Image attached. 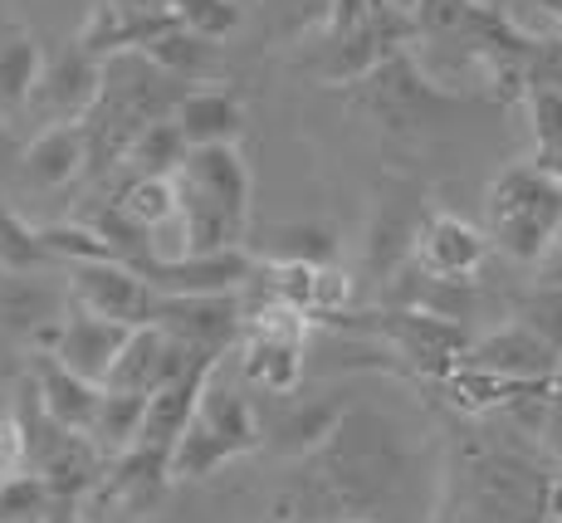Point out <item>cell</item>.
I'll return each mask as SVG.
<instances>
[{
    "label": "cell",
    "mask_w": 562,
    "mask_h": 523,
    "mask_svg": "<svg viewBox=\"0 0 562 523\" xmlns=\"http://www.w3.org/2000/svg\"><path fill=\"white\" fill-rule=\"evenodd\" d=\"M191 143L181 137L177 118H161V123H153L143 137H137L133 147H127V171H137V177H177L181 162H187Z\"/></svg>",
    "instance_id": "f546056e"
},
{
    "label": "cell",
    "mask_w": 562,
    "mask_h": 523,
    "mask_svg": "<svg viewBox=\"0 0 562 523\" xmlns=\"http://www.w3.org/2000/svg\"><path fill=\"white\" fill-rule=\"evenodd\" d=\"M548 523H562V470L548 485Z\"/></svg>",
    "instance_id": "7bdbcfd3"
},
{
    "label": "cell",
    "mask_w": 562,
    "mask_h": 523,
    "mask_svg": "<svg viewBox=\"0 0 562 523\" xmlns=\"http://www.w3.org/2000/svg\"><path fill=\"white\" fill-rule=\"evenodd\" d=\"M127 337L133 329L127 323H113V319H99V313H83V309H69V319L59 323V333L49 337L45 353L59 357L69 372L89 377V381H108V372L117 367V357H123Z\"/></svg>",
    "instance_id": "ffe728a7"
},
{
    "label": "cell",
    "mask_w": 562,
    "mask_h": 523,
    "mask_svg": "<svg viewBox=\"0 0 562 523\" xmlns=\"http://www.w3.org/2000/svg\"><path fill=\"white\" fill-rule=\"evenodd\" d=\"M171 118L191 147H235L245 133V108L231 89H191Z\"/></svg>",
    "instance_id": "cb8c5ba5"
},
{
    "label": "cell",
    "mask_w": 562,
    "mask_h": 523,
    "mask_svg": "<svg viewBox=\"0 0 562 523\" xmlns=\"http://www.w3.org/2000/svg\"><path fill=\"white\" fill-rule=\"evenodd\" d=\"M143 416H147V397H133V391H108L103 387V407L99 421H93L89 441L103 450V460L113 465L123 450H133L137 435H143Z\"/></svg>",
    "instance_id": "f1b7e54d"
},
{
    "label": "cell",
    "mask_w": 562,
    "mask_h": 523,
    "mask_svg": "<svg viewBox=\"0 0 562 523\" xmlns=\"http://www.w3.org/2000/svg\"><path fill=\"white\" fill-rule=\"evenodd\" d=\"M196 84L167 74L147 54H117L103 64V93L93 113L83 118L89 137V177H108L127 162V147L147 133L153 123L171 118Z\"/></svg>",
    "instance_id": "5b68a950"
},
{
    "label": "cell",
    "mask_w": 562,
    "mask_h": 523,
    "mask_svg": "<svg viewBox=\"0 0 562 523\" xmlns=\"http://www.w3.org/2000/svg\"><path fill=\"white\" fill-rule=\"evenodd\" d=\"M440 499V465H430L416 431L376 407H348L338 431L304 460L289 504L304 523H430Z\"/></svg>",
    "instance_id": "6da1fadb"
},
{
    "label": "cell",
    "mask_w": 562,
    "mask_h": 523,
    "mask_svg": "<svg viewBox=\"0 0 562 523\" xmlns=\"http://www.w3.org/2000/svg\"><path fill=\"white\" fill-rule=\"evenodd\" d=\"M338 523H367V519H338Z\"/></svg>",
    "instance_id": "681fc988"
},
{
    "label": "cell",
    "mask_w": 562,
    "mask_h": 523,
    "mask_svg": "<svg viewBox=\"0 0 562 523\" xmlns=\"http://www.w3.org/2000/svg\"><path fill=\"white\" fill-rule=\"evenodd\" d=\"M265 445V426H259V411L250 407L240 387H231L221 372L205 387L196 416L187 421L181 441L171 445V479H205L221 465L240 460Z\"/></svg>",
    "instance_id": "9c48e42d"
},
{
    "label": "cell",
    "mask_w": 562,
    "mask_h": 523,
    "mask_svg": "<svg viewBox=\"0 0 562 523\" xmlns=\"http://www.w3.org/2000/svg\"><path fill=\"white\" fill-rule=\"evenodd\" d=\"M250 20L259 45H299V40L328 30L333 0H255Z\"/></svg>",
    "instance_id": "d4e9b609"
},
{
    "label": "cell",
    "mask_w": 562,
    "mask_h": 523,
    "mask_svg": "<svg viewBox=\"0 0 562 523\" xmlns=\"http://www.w3.org/2000/svg\"><path fill=\"white\" fill-rule=\"evenodd\" d=\"M376 5H382V0H333V20L318 40H338V35H348V30H358Z\"/></svg>",
    "instance_id": "74e56055"
},
{
    "label": "cell",
    "mask_w": 562,
    "mask_h": 523,
    "mask_svg": "<svg viewBox=\"0 0 562 523\" xmlns=\"http://www.w3.org/2000/svg\"><path fill=\"white\" fill-rule=\"evenodd\" d=\"M436 211L420 181L411 177H382L372 196V215L362 231V279H372L376 289H386V279L416 255V235L426 225V215Z\"/></svg>",
    "instance_id": "7c38bea8"
},
{
    "label": "cell",
    "mask_w": 562,
    "mask_h": 523,
    "mask_svg": "<svg viewBox=\"0 0 562 523\" xmlns=\"http://www.w3.org/2000/svg\"><path fill=\"white\" fill-rule=\"evenodd\" d=\"M49 523H89V519H83V504H54Z\"/></svg>",
    "instance_id": "ee69618b"
},
{
    "label": "cell",
    "mask_w": 562,
    "mask_h": 523,
    "mask_svg": "<svg viewBox=\"0 0 562 523\" xmlns=\"http://www.w3.org/2000/svg\"><path fill=\"white\" fill-rule=\"evenodd\" d=\"M171 15H177L191 35H205V40H221L245 25L240 0H171Z\"/></svg>",
    "instance_id": "e575fe53"
},
{
    "label": "cell",
    "mask_w": 562,
    "mask_h": 523,
    "mask_svg": "<svg viewBox=\"0 0 562 523\" xmlns=\"http://www.w3.org/2000/svg\"><path fill=\"white\" fill-rule=\"evenodd\" d=\"M69 299L74 309L99 313V319L127 323V329H153L161 309V289L147 285L127 265H74L69 269Z\"/></svg>",
    "instance_id": "4fadbf2b"
},
{
    "label": "cell",
    "mask_w": 562,
    "mask_h": 523,
    "mask_svg": "<svg viewBox=\"0 0 562 523\" xmlns=\"http://www.w3.org/2000/svg\"><path fill=\"white\" fill-rule=\"evenodd\" d=\"M490 249L494 240L490 231H480V225H470L464 215L456 211H430L426 225H420L416 235V255H411V265L420 269V275L440 279V285H474L480 279V269L490 265Z\"/></svg>",
    "instance_id": "5bb4252c"
},
{
    "label": "cell",
    "mask_w": 562,
    "mask_h": 523,
    "mask_svg": "<svg viewBox=\"0 0 562 523\" xmlns=\"http://www.w3.org/2000/svg\"><path fill=\"white\" fill-rule=\"evenodd\" d=\"M99 93H103V64L93 59L79 40H69V45H59L45 59V74H40V89L30 98V108H35L49 127L83 123V118L93 113V103H99Z\"/></svg>",
    "instance_id": "9a60e30c"
},
{
    "label": "cell",
    "mask_w": 562,
    "mask_h": 523,
    "mask_svg": "<svg viewBox=\"0 0 562 523\" xmlns=\"http://www.w3.org/2000/svg\"><path fill=\"white\" fill-rule=\"evenodd\" d=\"M40 74H45V49H40L35 30H10L0 40V118L30 108Z\"/></svg>",
    "instance_id": "484cf974"
},
{
    "label": "cell",
    "mask_w": 562,
    "mask_h": 523,
    "mask_svg": "<svg viewBox=\"0 0 562 523\" xmlns=\"http://www.w3.org/2000/svg\"><path fill=\"white\" fill-rule=\"evenodd\" d=\"M265 523H304V519H299V509L284 499V504H279V509H274V514H269Z\"/></svg>",
    "instance_id": "f6af8a7d"
},
{
    "label": "cell",
    "mask_w": 562,
    "mask_h": 523,
    "mask_svg": "<svg viewBox=\"0 0 562 523\" xmlns=\"http://www.w3.org/2000/svg\"><path fill=\"white\" fill-rule=\"evenodd\" d=\"M528 127H533V147L562 137V89H533L528 93Z\"/></svg>",
    "instance_id": "d590c367"
},
{
    "label": "cell",
    "mask_w": 562,
    "mask_h": 523,
    "mask_svg": "<svg viewBox=\"0 0 562 523\" xmlns=\"http://www.w3.org/2000/svg\"><path fill=\"white\" fill-rule=\"evenodd\" d=\"M30 381H35V397L45 407V416L54 426L74 431V435H89L93 421H99V407H103V387L59 363V357L40 353V363L30 367Z\"/></svg>",
    "instance_id": "44dd1931"
},
{
    "label": "cell",
    "mask_w": 562,
    "mask_h": 523,
    "mask_svg": "<svg viewBox=\"0 0 562 523\" xmlns=\"http://www.w3.org/2000/svg\"><path fill=\"white\" fill-rule=\"evenodd\" d=\"M538 5H543V10H548V15H553V20H558V25H562V0H538Z\"/></svg>",
    "instance_id": "bcb514c9"
},
{
    "label": "cell",
    "mask_w": 562,
    "mask_h": 523,
    "mask_svg": "<svg viewBox=\"0 0 562 523\" xmlns=\"http://www.w3.org/2000/svg\"><path fill=\"white\" fill-rule=\"evenodd\" d=\"M265 259H304V265H338V235L323 225H279L269 235Z\"/></svg>",
    "instance_id": "d6a6232c"
},
{
    "label": "cell",
    "mask_w": 562,
    "mask_h": 523,
    "mask_svg": "<svg viewBox=\"0 0 562 523\" xmlns=\"http://www.w3.org/2000/svg\"><path fill=\"white\" fill-rule=\"evenodd\" d=\"M396 5H406V10H411V5H416V0H396Z\"/></svg>",
    "instance_id": "c3c4849f"
},
{
    "label": "cell",
    "mask_w": 562,
    "mask_h": 523,
    "mask_svg": "<svg viewBox=\"0 0 562 523\" xmlns=\"http://www.w3.org/2000/svg\"><path fill=\"white\" fill-rule=\"evenodd\" d=\"M45 269H59V259L49 255L40 225H30L0 196V275H45Z\"/></svg>",
    "instance_id": "83f0119b"
},
{
    "label": "cell",
    "mask_w": 562,
    "mask_h": 523,
    "mask_svg": "<svg viewBox=\"0 0 562 523\" xmlns=\"http://www.w3.org/2000/svg\"><path fill=\"white\" fill-rule=\"evenodd\" d=\"M411 40H416V15L406 5H396V0H382L358 30H348L338 40H318L304 59V69L328 89H348V84L367 79L392 54L411 49Z\"/></svg>",
    "instance_id": "8fae6325"
},
{
    "label": "cell",
    "mask_w": 562,
    "mask_h": 523,
    "mask_svg": "<svg viewBox=\"0 0 562 523\" xmlns=\"http://www.w3.org/2000/svg\"><path fill=\"white\" fill-rule=\"evenodd\" d=\"M416 40L480 69H518L533 89H562V35H533L494 0H416Z\"/></svg>",
    "instance_id": "3957f363"
},
{
    "label": "cell",
    "mask_w": 562,
    "mask_h": 523,
    "mask_svg": "<svg viewBox=\"0 0 562 523\" xmlns=\"http://www.w3.org/2000/svg\"><path fill=\"white\" fill-rule=\"evenodd\" d=\"M30 470V450H25V431L15 416H0V479Z\"/></svg>",
    "instance_id": "8d00e7d4"
},
{
    "label": "cell",
    "mask_w": 562,
    "mask_h": 523,
    "mask_svg": "<svg viewBox=\"0 0 562 523\" xmlns=\"http://www.w3.org/2000/svg\"><path fill=\"white\" fill-rule=\"evenodd\" d=\"M196 357H215V353H191V347H181L177 337L161 333V329H133L123 357H117V367L108 372L103 387L133 391V397H153V391H161L171 377L187 372Z\"/></svg>",
    "instance_id": "d6986e66"
},
{
    "label": "cell",
    "mask_w": 562,
    "mask_h": 523,
    "mask_svg": "<svg viewBox=\"0 0 562 523\" xmlns=\"http://www.w3.org/2000/svg\"><path fill=\"white\" fill-rule=\"evenodd\" d=\"M74 299L69 289H54L40 275H5L0 279V329L30 337L35 333L40 343L49 347V337L59 333V323L69 319Z\"/></svg>",
    "instance_id": "7402d4cb"
},
{
    "label": "cell",
    "mask_w": 562,
    "mask_h": 523,
    "mask_svg": "<svg viewBox=\"0 0 562 523\" xmlns=\"http://www.w3.org/2000/svg\"><path fill=\"white\" fill-rule=\"evenodd\" d=\"M20 157H25V147L15 143V133H10L5 118H0V177H10V171L20 177Z\"/></svg>",
    "instance_id": "ab89813d"
},
{
    "label": "cell",
    "mask_w": 562,
    "mask_h": 523,
    "mask_svg": "<svg viewBox=\"0 0 562 523\" xmlns=\"http://www.w3.org/2000/svg\"><path fill=\"white\" fill-rule=\"evenodd\" d=\"M533 167L543 171V177H553L562 187V137H553V143H538L533 147Z\"/></svg>",
    "instance_id": "f35d334b"
},
{
    "label": "cell",
    "mask_w": 562,
    "mask_h": 523,
    "mask_svg": "<svg viewBox=\"0 0 562 523\" xmlns=\"http://www.w3.org/2000/svg\"><path fill=\"white\" fill-rule=\"evenodd\" d=\"M167 485H171V450L167 445L137 441L133 450H123L108 465L103 485L93 489L89 499L113 509V514H147V509H157V499L167 494Z\"/></svg>",
    "instance_id": "e0dca14e"
},
{
    "label": "cell",
    "mask_w": 562,
    "mask_h": 523,
    "mask_svg": "<svg viewBox=\"0 0 562 523\" xmlns=\"http://www.w3.org/2000/svg\"><path fill=\"white\" fill-rule=\"evenodd\" d=\"M153 64H161L167 74H177V79H187V84H201L205 74L215 69V40H205V35H191L187 25H177L171 35H161L157 45H147L143 49Z\"/></svg>",
    "instance_id": "4dcf8cb0"
},
{
    "label": "cell",
    "mask_w": 562,
    "mask_h": 523,
    "mask_svg": "<svg viewBox=\"0 0 562 523\" xmlns=\"http://www.w3.org/2000/svg\"><path fill=\"white\" fill-rule=\"evenodd\" d=\"M123 10H137V15H171V0H113Z\"/></svg>",
    "instance_id": "b9f144b4"
},
{
    "label": "cell",
    "mask_w": 562,
    "mask_h": 523,
    "mask_svg": "<svg viewBox=\"0 0 562 523\" xmlns=\"http://www.w3.org/2000/svg\"><path fill=\"white\" fill-rule=\"evenodd\" d=\"M553 391H558V397H562V363H558V377H553Z\"/></svg>",
    "instance_id": "7dc6e473"
},
{
    "label": "cell",
    "mask_w": 562,
    "mask_h": 523,
    "mask_svg": "<svg viewBox=\"0 0 562 523\" xmlns=\"http://www.w3.org/2000/svg\"><path fill=\"white\" fill-rule=\"evenodd\" d=\"M342 401L328 397H269V411H259V426H265V445L279 455H294V460H308L342 421Z\"/></svg>",
    "instance_id": "ac0fdd59"
},
{
    "label": "cell",
    "mask_w": 562,
    "mask_h": 523,
    "mask_svg": "<svg viewBox=\"0 0 562 523\" xmlns=\"http://www.w3.org/2000/svg\"><path fill=\"white\" fill-rule=\"evenodd\" d=\"M538 285H553V289H562V235H558V245L548 249L543 265H538Z\"/></svg>",
    "instance_id": "60d3db41"
},
{
    "label": "cell",
    "mask_w": 562,
    "mask_h": 523,
    "mask_svg": "<svg viewBox=\"0 0 562 523\" xmlns=\"http://www.w3.org/2000/svg\"><path fill=\"white\" fill-rule=\"evenodd\" d=\"M308 337L313 319L289 303L265 299L259 309H245V333H240V372L250 387L265 397H289L304 387L308 367Z\"/></svg>",
    "instance_id": "30bf717a"
},
{
    "label": "cell",
    "mask_w": 562,
    "mask_h": 523,
    "mask_svg": "<svg viewBox=\"0 0 562 523\" xmlns=\"http://www.w3.org/2000/svg\"><path fill=\"white\" fill-rule=\"evenodd\" d=\"M514 319L524 323V329H533V333L543 337V343L562 357V289H553V285H533L528 293H518Z\"/></svg>",
    "instance_id": "836d02e7"
},
{
    "label": "cell",
    "mask_w": 562,
    "mask_h": 523,
    "mask_svg": "<svg viewBox=\"0 0 562 523\" xmlns=\"http://www.w3.org/2000/svg\"><path fill=\"white\" fill-rule=\"evenodd\" d=\"M464 363L480 367V372L504 377V381H518V387H553L562 357L533 329H524V323L514 319V323H499L494 333L474 337Z\"/></svg>",
    "instance_id": "2e32d148"
},
{
    "label": "cell",
    "mask_w": 562,
    "mask_h": 523,
    "mask_svg": "<svg viewBox=\"0 0 562 523\" xmlns=\"http://www.w3.org/2000/svg\"><path fill=\"white\" fill-rule=\"evenodd\" d=\"M328 329H348L358 337L382 343L396 357V372L411 381H426V387H440L450 372H460L474 347L464 323L440 319V313H426V309H392V303H382V309H352L342 319H333Z\"/></svg>",
    "instance_id": "52a82bcc"
},
{
    "label": "cell",
    "mask_w": 562,
    "mask_h": 523,
    "mask_svg": "<svg viewBox=\"0 0 562 523\" xmlns=\"http://www.w3.org/2000/svg\"><path fill=\"white\" fill-rule=\"evenodd\" d=\"M177 259L225 255L250 240V167L235 147H191L177 177Z\"/></svg>",
    "instance_id": "277c9868"
},
{
    "label": "cell",
    "mask_w": 562,
    "mask_h": 523,
    "mask_svg": "<svg viewBox=\"0 0 562 523\" xmlns=\"http://www.w3.org/2000/svg\"><path fill=\"white\" fill-rule=\"evenodd\" d=\"M484 231H490L494 249L538 269L562 235V187L543 177L533 162L499 171L484 191Z\"/></svg>",
    "instance_id": "ba28073f"
},
{
    "label": "cell",
    "mask_w": 562,
    "mask_h": 523,
    "mask_svg": "<svg viewBox=\"0 0 562 523\" xmlns=\"http://www.w3.org/2000/svg\"><path fill=\"white\" fill-rule=\"evenodd\" d=\"M89 177V137L83 123H54L20 157V181L30 191H59L69 181Z\"/></svg>",
    "instance_id": "603a6c76"
},
{
    "label": "cell",
    "mask_w": 562,
    "mask_h": 523,
    "mask_svg": "<svg viewBox=\"0 0 562 523\" xmlns=\"http://www.w3.org/2000/svg\"><path fill=\"white\" fill-rule=\"evenodd\" d=\"M342 103L367 113L382 133L416 137V133H426V127H436V123H450V118L464 113V108L490 103V98L446 89V84H436L426 69H420L416 54L402 49V54H392L386 64H376L367 79L348 84V89H342Z\"/></svg>",
    "instance_id": "8992f818"
},
{
    "label": "cell",
    "mask_w": 562,
    "mask_h": 523,
    "mask_svg": "<svg viewBox=\"0 0 562 523\" xmlns=\"http://www.w3.org/2000/svg\"><path fill=\"white\" fill-rule=\"evenodd\" d=\"M54 494L35 470H20L0 479V523H49Z\"/></svg>",
    "instance_id": "1f68e13d"
},
{
    "label": "cell",
    "mask_w": 562,
    "mask_h": 523,
    "mask_svg": "<svg viewBox=\"0 0 562 523\" xmlns=\"http://www.w3.org/2000/svg\"><path fill=\"white\" fill-rule=\"evenodd\" d=\"M113 201L127 221L153 231V235H161L167 225H177V181L171 177H137V171H127V177L117 181Z\"/></svg>",
    "instance_id": "4316f807"
},
{
    "label": "cell",
    "mask_w": 562,
    "mask_h": 523,
    "mask_svg": "<svg viewBox=\"0 0 562 523\" xmlns=\"http://www.w3.org/2000/svg\"><path fill=\"white\" fill-rule=\"evenodd\" d=\"M553 460L533 435L490 421H464L440 460V499L430 523H548Z\"/></svg>",
    "instance_id": "7a4b0ae2"
}]
</instances>
